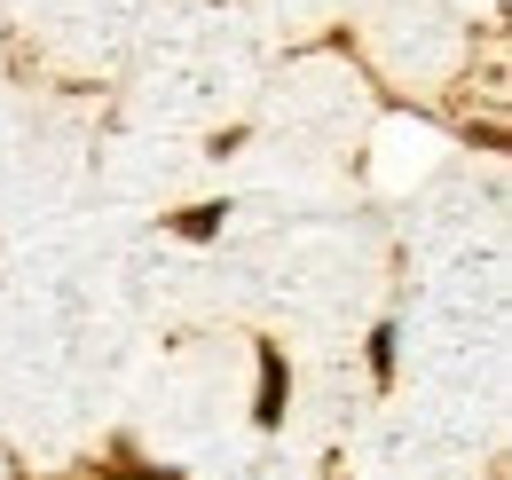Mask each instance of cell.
<instances>
[{"label":"cell","instance_id":"obj_1","mask_svg":"<svg viewBox=\"0 0 512 480\" xmlns=\"http://www.w3.org/2000/svg\"><path fill=\"white\" fill-rule=\"evenodd\" d=\"M284 410H292V362H284L276 339H253V425H260V433H276Z\"/></svg>","mask_w":512,"mask_h":480},{"label":"cell","instance_id":"obj_3","mask_svg":"<svg viewBox=\"0 0 512 480\" xmlns=\"http://www.w3.org/2000/svg\"><path fill=\"white\" fill-rule=\"evenodd\" d=\"M394 339H402L394 323H379V331H371V378H379V386H394Z\"/></svg>","mask_w":512,"mask_h":480},{"label":"cell","instance_id":"obj_2","mask_svg":"<svg viewBox=\"0 0 512 480\" xmlns=\"http://www.w3.org/2000/svg\"><path fill=\"white\" fill-rule=\"evenodd\" d=\"M221 221H229V197H205V205H182L166 229H174V237H190V244H213V237H221Z\"/></svg>","mask_w":512,"mask_h":480}]
</instances>
